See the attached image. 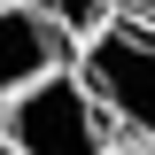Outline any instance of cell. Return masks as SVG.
Returning a JSON list of instances; mask_svg holds the SVG:
<instances>
[{
	"label": "cell",
	"mask_w": 155,
	"mask_h": 155,
	"mask_svg": "<svg viewBox=\"0 0 155 155\" xmlns=\"http://www.w3.org/2000/svg\"><path fill=\"white\" fill-rule=\"evenodd\" d=\"M78 85L93 93V109L109 116L124 140H155V31L132 16H109L85 47L70 54Z\"/></svg>",
	"instance_id": "obj_1"
},
{
	"label": "cell",
	"mask_w": 155,
	"mask_h": 155,
	"mask_svg": "<svg viewBox=\"0 0 155 155\" xmlns=\"http://www.w3.org/2000/svg\"><path fill=\"white\" fill-rule=\"evenodd\" d=\"M0 140L16 155H109L116 124L93 109V93L78 85V70H54L23 85L16 101H0Z\"/></svg>",
	"instance_id": "obj_2"
},
{
	"label": "cell",
	"mask_w": 155,
	"mask_h": 155,
	"mask_svg": "<svg viewBox=\"0 0 155 155\" xmlns=\"http://www.w3.org/2000/svg\"><path fill=\"white\" fill-rule=\"evenodd\" d=\"M70 54L78 47L54 31V16H47L39 0H8V8H0V101H16L23 85L70 70Z\"/></svg>",
	"instance_id": "obj_3"
},
{
	"label": "cell",
	"mask_w": 155,
	"mask_h": 155,
	"mask_svg": "<svg viewBox=\"0 0 155 155\" xmlns=\"http://www.w3.org/2000/svg\"><path fill=\"white\" fill-rule=\"evenodd\" d=\"M39 8H47V16H54V31L70 39V47H85V39H93L101 23L116 16V0H39Z\"/></svg>",
	"instance_id": "obj_4"
},
{
	"label": "cell",
	"mask_w": 155,
	"mask_h": 155,
	"mask_svg": "<svg viewBox=\"0 0 155 155\" xmlns=\"http://www.w3.org/2000/svg\"><path fill=\"white\" fill-rule=\"evenodd\" d=\"M116 16H132V23H147V31H155V0H116Z\"/></svg>",
	"instance_id": "obj_5"
},
{
	"label": "cell",
	"mask_w": 155,
	"mask_h": 155,
	"mask_svg": "<svg viewBox=\"0 0 155 155\" xmlns=\"http://www.w3.org/2000/svg\"><path fill=\"white\" fill-rule=\"evenodd\" d=\"M109 155H155V140H116Z\"/></svg>",
	"instance_id": "obj_6"
},
{
	"label": "cell",
	"mask_w": 155,
	"mask_h": 155,
	"mask_svg": "<svg viewBox=\"0 0 155 155\" xmlns=\"http://www.w3.org/2000/svg\"><path fill=\"white\" fill-rule=\"evenodd\" d=\"M0 155H16V147H8V140H0Z\"/></svg>",
	"instance_id": "obj_7"
},
{
	"label": "cell",
	"mask_w": 155,
	"mask_h": 155,
	"mask_svg": "<svg viewBox=\"0 0 155 155\" xmlns=\"http://www.w3.org/2000/svg\"><path fill=\"white\" fill-rule=\"evenodd\" d=\"M0 8H8V0H0Z\"/></svg>",
	"instance_id": "obj_8"
}]
</instances>
